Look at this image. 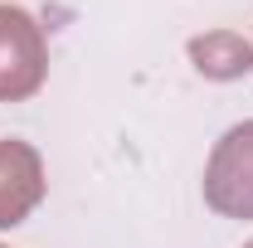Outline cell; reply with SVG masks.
<instances>
[{
    "instance_id": "1",
    "label": "cell",
    "mask_w": 253,
    "mask_h": 248,
    "mask_svg": "<svg viewBox=\"0 0 253 248\" xmlns=\"http://www.w3.org/2000/svg\"><path fill=\"white\" fill-rule=\"evenodd\" d=\"M49 73L44 30L20 5H0V102H25Z\"/></svg>"
},
{
    "instance_id": "4",
    "label": "cell",
    "mask_w": 253,
    "mask_h": 248,
    "mask_svg": "<svg viewBox=\"0 0 253 248\" xmlns=\"http://www.w3.org/2000/svg\"><path fill=\"white\" fill-rule=\"evenodd\" d=\"M190 63L205 73V78H244L253 68V49H249V39L244 34H234V30H210V34H200V39H190Z\"/></svg>"
},
{
    "instance_id": "3",
    "label": "cell",
    "mask_w": 253,
    "mask_h": 248,
    "mask_svg": "<svg viewBox=\"0 0 253 248\" xmlns=\"http://www.w3.org/2000/svg\"><path fill=\"white\" fill-rule=\"evenodd\" d=\"M44 200V161L30 141H0V229L25 224Z\"/></svg>"
},
{
    "instance_id": "5",
    "label": "cell",
    "mask_w": 253,
    "mask_h": 248,
    "mask_svg": "<svg viewBox=\"0 0 253 248\" xmlns=\"http://www.w3.org/2000/svg\"><path fill=\"white\" fill-rule=\"evenodd\" d=\"M244 248H253V244H244Z\"/></svg>"
},
{
    "instance_id": "2",
    "label": "cell",
    "mask_w": 253,
    "mask_h": 248,
    "mask_svg": "<svg viewBox=\"0 0 253 248\" xmlns=\"http://www.w3.org/2000/svg\"><path fill=\"white\" fill-rule=\"evenodd\" d=\"M205 205L224 219H253V122L219 136L205 165Z\"/></svg>"
}]
</instances>
